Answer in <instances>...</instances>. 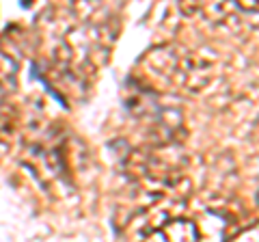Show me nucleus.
Listing matches in <instances>:
<instances>
[{
    "label": "nucleus",
    "instance_id": "20e7f679",
    "mask_svg": "<svg viewBox=\"0 0 259 242\" xmlns=\"http://www.w3.org/2000/svg\"><path fill=\"white\" fill-rule=\"evenodd\" d=\"M244 238H253V240H259V225H257V227H248L246 231L238 233V240H244Z\"/></svg>",
    "mask_w": 259,
    "mask_h": 242
},
{
    "label": "nucleus",
    "instance_id": "f257e3e1",
    "mask_svg": "<svg viewBox=\"0 0 259 242\" xmlns=\"http://www.w3.org/2000/svg\"><path fill=\"white\" fill-rule=\"evenodd\" d=\"M145 238H149V240H199L201 231L188 219H173L168 223H162L156 229H151Z\"/></svg>",
    "mask_w": 259,
    "mask_h": 242
},
{
    "label": "nucleus",
    "instance_id": "7ed1b4c3",
    "mask_svg": "<svg viewBox=\"0 0 259 242\" xmlns=\"http://www.w3.org/2000/svg\"><path fill=\"white\" fill-rule=\"evenodd\" d=\"M233 5H238L242 11H257L259 9V0H231Z\"/></svg>",
    "mask_w": 259,
    "mask_h": 242
},
{
    "label": "nucleus",
    "instance_id": "f03ea898",
    "mask_svg": "<svg viewBox=\"0 0 259 242\" xmlns=\"http://www.w3.org/2000/svg\"><path fill=\"white\" fill-rule=\"evenodd\" d=\"M180 9L186 15H194L199 9H203V0H180Z\"/></svg>",
    "mask_w": 259,
    "mask_h": 242
}]
</instances>
